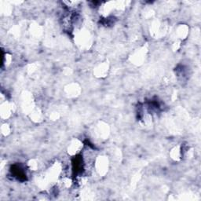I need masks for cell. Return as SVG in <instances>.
<instances>
[{
	"instance_id": "obj_1",
	"label": "cell",
	"mask_w": 201,
	"mask_h": 201,
	"mask_svg": "<svg viewBox=\"0 0 201 201\" xmlns=\"http://www.w3.org/2000/svg\"><path fill=\"white\" fill-rule=\"evenodd\" d=\"M83 149V143L79 140H75L71 143L68 147V152L70 155H77Z\"/></svg>"
},
{
	"instance_id": "obj_2",
	"label": "cell",
	"mask_w": 201,
	"mask_h": 201,
	"mask_svg": "<svg viewBox=\"0 0 201 201\" xmlns=\"http://www.w3.org/2000/svg\"><path fill=\"white\" fill-rule=\"evenodd\" d=\"M97 171L100 173H105L106 171V168H107V163L105 160L104 159H99L97 161Z\"/></svg>"
},
{
	"instance_id": "obj_3",
	"label": "cell",
	"mask_w": 201,
	"mask_h": 201,
	"mask_svg": "<svg viewBox=\"0 0 201 201\" xmlns=\"http://www.w3.org/2000/svg\"><path fill=\"white\" fill-rule=\"evenodd\" d=\"M177 33L180 36L181 39H184V37H185L187 35V34H188V30H187L186 27L181 26L177 28Z\"/></svg>"
}]
</instances>
